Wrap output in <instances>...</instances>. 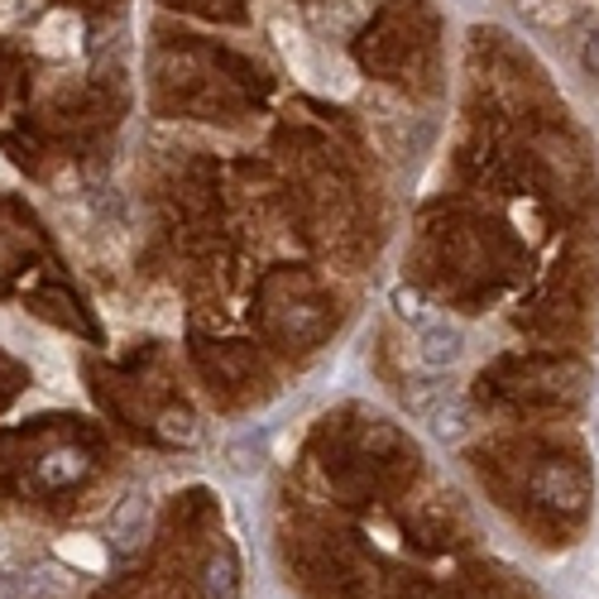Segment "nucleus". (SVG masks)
Here are the masks:
<instances>
[{"mask_svg":"<svg viewBox=\"0 0 599 599\" xmlns=\"http://www.w3.org/2000/svg\"><path fill=\"white\" fill-rule=\"evenodd\" d=\"M417 351H423L431 369H447L465 355V331L455 321H427L423 335H417Z\"/></svg>","mask_w":599,"mask_h":599,"instance_id":"f257e3e1","label":"nucleus"},{"mask_svg":"<svg viewBox=\"0 0 599 599\" xmlns=\"http://www.w3.org/2000/svg\"><path fill=\"white\" fill-rule=\"evenodd\" d=\"M144 523H149V503H144V494H130V499L115 509V518H111V537H115V547H120V551L135 547V542H139V533H144Z\"/></svg>","mask_w":599,"mask_h":599,"instance_id":"f03ea898","label":"nucleus"},{"mask_svg":"<svg viewBox=\"0 0 599 599\" xmlns=\"http://www.w3.org/2000/svg\"><path fill=\"white\" fill-rule=\"evenodd\" d=\"M264 455H269V441H264V431H245V437L231 441L225 461H231L235 475H259V470H264Z\"/></svg>","mask_w":599,"mask_h":599,"instance_id":"7ed1b4c3","label":"nucleus"},{"mask_svg":"<svg viewBox=\"0 0 599 599\" xmlns=\"http://www.w3.org/2000/svg\"><path fill=\"white\" fill-rule=\"evenodd\" d=\"M201 585H207L211 599H235L240 595V571H235V557H211L207 561V575H201Z\"/></svg>","mask_w":599,"mask_h":599,"instance_id":"20e7f679","label":"nucleus"},{"mask_svg":"<svg viewBox=\"0 0 599 599\" xmlns=\"http://www.w3.org/2000/svg\"><path fill=\"white\" fill-rule=\"evenodd\" d=\"M575 485V479L566 475V470H551V475H542V479H537V494H542V499H551V503H557L561 494H566V489Z\"/></svg>","mask_w":599,"mask_h":599,"instance_id":"39448f33","label":"nucleus"},{"mask_svg":"<svg viewBox=\"0 0 599 599\" xmlns=\"http://www.w3.org/2000/svg\"><path fill=\"white\" fill-rule=\"evenodd\" d=\"M580 63H585V72H590V77H599V34H585Z\"/></svg>","mask_w":599,"mask_h":599,"instance_id":"423d86ee","label":"nucleus"}]
</instances>
